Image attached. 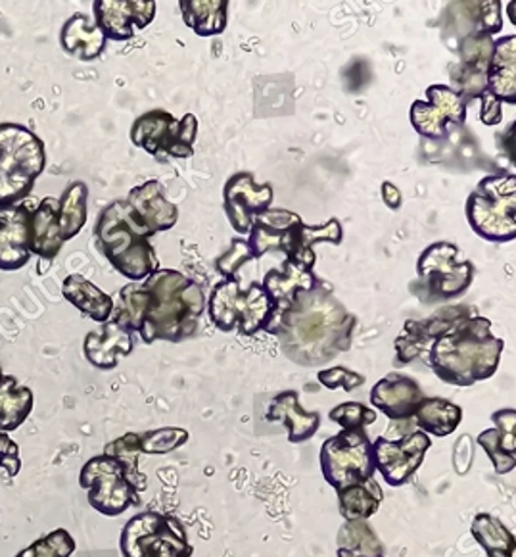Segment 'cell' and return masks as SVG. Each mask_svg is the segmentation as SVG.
Here are the masks:
<instances>
[{"label": "cell", "instance_id": "f35d334b", "mask_svg": "<svg viewBox=\"0 0 516 557\" xmlns=\"http://www.w3.org/2000/svg\"><path fill=\"white\" fill-rule=\"evenodd\" d=\"M104 454L124 461L127 469H129V479H131L133 486L137 488L139 494L140 491L147 488V476L140 475L139 471L140 444L137 433H129V435H124L114 443L108 444Z\"/></svg>", "mask_w": 516, "mask_h": 557}, {"label": "cell", "instance_id": "603a6c76", "mask_svg": "<svg viewBox=\"0 0 516 557\" xmlns=\"http://www.w3.org/2000/svg\"><path fill=\"white\" fill-rule=\"evenodd\" d=\"M482 97L498 104L516 102V35L493 42V54ZM480 97V99H482Z\"/></svg>", "mask_w": 516, "mask_h": 557}, {"label": "cell", "instance_id": "e575fe53", "mask_svg": "<svg viewBox=\"0 0 516 557\" xmlns=\"http://www.w3.org/2000/svg\"><path fill=\"white\" fill-rule=\"evenodd\" d=\"M385 498V492L375 476L365 483L352 484L348 488L338 491L340 500V513L345 521H367L377 513Z\"/></svg>", "mask_w": 516, "mask_h": 557}, {"label": "cell", "instance_id": "f6af8a7d", "mask_svg": "<svg viewBox=\"0 0 516 557\" xmlns=\"http://www.w3.org/2000/svg\"><path fill=\"white\" fill-rule=\"evenodd\" d=\"M382 198L386 205L390 206L392 210H398L402 206V193L393 185V183H382Z\"/></svg>", "mask_w": 516, "mask_h": 557}, {"label": "cell", "instance_id": "4316f807", "mask_svg": "<svg viewBox=\"0 0 516 557\" xmlns=\"http://www.w3.org/2000/svg\"><path fill=\"white\" fill-rule=\"evenodd\" d=\"M133 333L119 327L115 321L102 323L99 331H92L85 336L83 354L90 366L97 369H114L119 356H129L133 352Z\"/></svg>", "mask_w": 516, "mask_h": 557}, {"label": "cell", "instance_id": "836d02e7", "mask_svg": "<svg viewBox=\"0 0 516 557\" xmlns=\"http://www.w3.org/2000/svg\"><path fill=\"white\" fill-rule=\"evenodd\" d=\"M62 47L81 60H95L106 47V37L85 14H74L62 27Z\"/></svg>", "mask_w": 516, "mask_h": 557}, {"label": "cell", "instance_id": "6da1fadb", "mask_svg": "<svg viewBox=\"0 0 516 557\" xmlns=\"http://www.w3.org/2000/svg\"><path fill=\"white\" fill-rule=\"evenodd\" d=\"M505 343L492 333V321L470 306H451L423 321L410 320L395 341L398 360H420L443 383L473 386L493 377Z\"/></svg>", "mask_w": 516, "mask_h": 557}, {"label": "cell", "instance_id": "d6986e66", "mask_svg": "<svg viewBox=\"0 0 516 557\" xmlns=\"http://www.w3.org/2000/svg\"><path fill=\"white\" fill-rule=\"evenodd\" d=\"M423 398L425 394L417 381L402 373L386 375L370 391V404L392 421H411Z\"/></svg>", "mask_w": 516, "mask_h": 557}, {"label": "cell", "instance_id": "8d00e7d4", "mask_svg": "<svg viewBox=\"0 0 516 557\" xmlns=\"http://www.w3.org/2000/svg\"><path fill=\"white\" fill-rule=\"evenodd\" d=\"M470 531L488 557H515V534L492 513H478Z\"/></svg>", "mask_w": 516, "mask_h": 557}, {"label": "cell", "instance_id": "2e32d148", "mask_svg": "<svg viewBox=\"0 0 516 557\" xmlns=\"http://www.w3.org/2000/svg\"><path fill=\"white\" fill-rule=\"evenodd\" d=\"M35 208L37 202L27 198L0 206V271L22 270L32 260L29 235Z\"/></svg>", "mask_w": 516, "mask_h": 557}, {"label": "cell", "instance_id": "cb8c5ba5", "mask_svg": "<svg viewBox=\"0 0 516 557\" xmlns=\"http://www.w3.org/2000/svg\"><path fill=\"white\" fill-rule=\"evenodd\" d=\"M269 423H282L288 426V441L292 444L305 443L319 431L320 416L317 411L303 410L300 394L285 391L277 394L265 413Z\"/></svg>", "mask_w": 516, "mask_h": 557}, {"label": "cell", "instance_id": "9c48e42d", "mask_svg": "<svg viewBox=\"0 0 516 557\" xmlns=\"http://www.w3.org/2000/svg\"><path fill=\"white\" fill-rule=\"evenodd\" d=\"M320 471L337 492L373 479L377 468L367 431L353 429L327 438L320 448Z\"/></svg>", "mask_w": 516, "mask_h": 557}, {"label": "cell", "instance_id": "ab89813d", "mask_svg": "<svg viewBox=\"0 0 516 557\" xmlns=\"http://www.w3.org/2000/svg\"><path fill=\"white\" fill-rule=\"evenodd\" d=\"M75 548L77 544L74 536L67 533L66 529H56L52 533L45 534L32 546L22 549L16 557H70Z\"/></svg>", "mask_w": 516, "mask_h": 557}, {"label": "cell", "instance_id": "f546056e", "mask_svg": "<svg viewBox=\"0 0 516 557\" xmlns=\"http://www.w3.org/2000/svg\"><path fill=\"white\" fill-rule=\"evenodd\" d=\"M62 293L70 304H74L77 310H81L87 318L97 323H106L112 320L114 312V298L102 293L97 285H92L89 278L83 277L79 273L67 275Z\"/></svg>", "mask_w": 516, "mask_h": 557}, {"label": "cell", "instance_id": "5bb4252c", "mask_svg": "<svg viewBox=\"0 0 516 557\" xmlns=\"http://www.w3.org/2000/svg\"><path fill=\"white\" fill-rule=\"evenodd\" d=\"M427 99L411 104V123L418 135L427 139H445L450 127H460L467 122V102L450 85H430Z\"/></svg>", "mask_w": 516, "mask_h": 557}, {"label": "cell", "instance_id": "bcb514c9", "mask_svg": "<svg viewBox=\"0 0 516 557\" xmlns=\"http://www.w3.org/2000/svg\"><path fill=\"white\" fill-rule=\"evenodd\" d=\"M338 557H369V556H361V554H355V552H348V549L338 548ZM375 557H386V556H375Z\"/></svg>", "mask_w": 516, "mask_h": 557}, {"label": "cell", "instance_id": "8fae6325", "mask_svg": "<svg viewBox=\"0 0 516 557\" xmlns=\"http://www.w3.org/2000/svg\"><path fill=\"white\" fill-rule=\"evenodd\" d=\"M460 248L451 243H435L418 256V295L427 302L450 300L467 293L475 278V263L457 260Z\"/></svg>", "mask_w": 516, "mask_h": 557}, {"label": "cell", "instance_id": "f1b7e54d", "mask_svg": "<svg viewBox=\"0 0 516 557\" xmlns=\"http://www.w3.org/2000/svg\"><path fill=\"white\" fill-rule=\"evenodd\" d=\"M342 240H344V231H342V223L338 222L337 218H332L330 222L319 225V227H312L302 222L292 233L287 260L300 265L303 270L313 271V265H315L313 246L319 245V243L342 245Z\"/></svg>", "mask_w": 516, "mask_h": 557}, {"label": "cell", "instance_id": "30bf717a", "mask_svg": "<svg viewBox=\"0 0 516 557\" xmlns=\"http://www.w3.org/2000/svg\"><path fill=\"white\" fill-rule=\"evenodd\" d=\"M197 133V115L185 114L180 120H175L165 110H152L133 123L131 140L135 147L147 150L150 157L160 162H169L194 154Z\"/></svg>", "mask_w": 516, "mask_h": 557}, {"label": "cell", "instance_id": "ba28073f", "mask_svg": "<svg viewBox=\"0 0 516 557\" xmlns=\"http://www.w3.org/2000/svg\"><path fill=\"white\" fill-rule=\"evenodd\" d=\"M124 557H190L192 544L177 517L144 511L127 521L122 533Z\"/></svg>", "mask_w": 516, "mask_h": 557}, {"label": "cell", "instance_id": "83f0119b", "mask_svg": "<svg viewBox=\"0 0 516 557\" xmlns=\"http://www.w3.org/2000/svg\"><path fill=\"white\" fill-rule=\"evenodd\" d=\"M64 243L66 240L62 238L60 225H58V200L52 197L42 198L32 215V235H29L32 255L52 262L62 250Z\"/></svg>", "mask_w": 516, "mask_h": 557}, {"label": "cell", "instance_id": "4dcf8cb0", "mask_svg": "<svg viewBox=\"0 0 516 557\" xmlns=\"http://www.w3.org/2000/svg\"><path fill=\"white\" fill-rule=\"evenodd\" d=\"M461 421H463V410L457 404L445 398H427V396L418 401L417 411L413 418V423L418 431L438 438L453 435L461 425Z\"/></svg>", "mask_w": 516, "mask_h": 557}, {"label": "cell", "instance_id": "60d3db41", "mask_svg": "<svg viewBox=\"0 0 516 557\" xmlns=\"http://www.w3.org/2000/svg\"><path fill=\"white\" fill-rule=\"evenodd\" d=\"M189 431L179 426H164L139 435L140 454H169L189 443Z\"/></svg>", "mask_w": 516, "mask_h": 557}, {"label": "cell", "instance_id": "7bdbcfd3", "mask_svg": "<svg viewBox=\"0 0 516 557\" xmlns=\"http://www.w3.org/2000/svg\"><path fill=\"white\" fill-rule=\"evenodd\" d=\"M250 260H254V258L250 255L247 240L237 238V240H232L230 250H227V252L217 260V271H219L225 278H238V271H240L242 265H247Z\"/></svg>", "mask_w": 516, "mask_h": 557}, {"label": "cell", "instance_id": "d4e9b609", "mask_svg": "<svg viewBox=\"0 0 516 557\" xmlns=\"http://www.w3.org/2000/svg\"><path fill=\"white\" fill-rule=\"evenodd\" d=\"M493 429L478 436V444L492 459L498 475H507L516 466V410L495 411L492 416Z\"/></svg>", "mask_w": 516, "mask_h": 557}, {"label": "cell", "instance_id": "b9f144b4", "mask_svg": "<svg viewBox=\"0 0 516 557\" xmlns=\"http://www.w3.org/2000/svg\"><path fill=\"white\" fill-rule=\"evenodd\" d=\"M328 419L342 426V431H353V429H365V426L373 425L377 421V411L361 401H345V404L332 408L328 413Z\"/></svg>", "mask_w": 516, "mask_h": 557}, {"label": "cell", "instance_id": "d6a6232c", "mask_svg": "<svg viewBox=\"0 0 516 557\" xmlns=\"http://www.w3.org/2000/svg\"><path fill=\"white\" fill-rule=\"evenodd\" d=\"M179 7L185 24L198 37H214L227 27V0H180Z\"/></svg>", "mask_w": 516, "mask_h": 557}, {"label": "cell", "instance_id": "3957f363", "mask_svg": "<svg viewBox=\"0 0 516 557\" xmlns=\"http://www.w3.org/2000/svg\"><path fill=\"white\" fill-rule=\"evenodd\" d=\"M355 329L357 318L345 310L323 281L319 287L295 296L267 333L279 338L290 361L312 368L348 352Z\"/></svg>", "mask_w": 516, "mask_h": 557}, {"label": "cell", "instance_id": "ffe728a7", "mask_svg": "<svg viewBox=\"0 0 516 557\" xmlns=\"http://www.w3.org/2000/svg\"><path fill=\"white\" fill-rule=\"evenodd\" d=\"M302 223V218L288 210H267L260 213L252 223L250 238H248V248L254 260L267 255L270 250L288 252L290 238L295 227Z\"/></svg>", "mask_w": 516, "mask_h": 557}, {"label": "cell", "instance_id": "74e56055", "mask_svg": "<svg viewBox=\"0 0 516 557\" xmlns=\"http://www.w3.org/2000/svg\"><path fill=\"white\" fill-rule=\"evenodd\" d=\"M338 548L361 556H385V546L367 521H345L338 533Z\"/></svg>", "mask_w": 516, "mask_h": 557}, {"label": "cell", "instance_id": "52a82bcc", "mask_svg": "<svg viewBox=\"0 0 516 557\" xmlns=\"http://www.w3.org/2000/svg\"><path fill=\"white\" fill-rule=\"evenodd\" d=\"M467 220L478 237L490 243H511L516 238V177L488 175L465 205Z\"/></svg>", "mask_w": 516, "mask_h": 557}, {"label": "cell", "instance_id": "484cf974", "mask_svg": "<svg viewBox=\"0 0 516 557\" xmlns=\"http://www.w3.org/2000/svg\"><path fill=\"white\" fill-rule=\"evenodd\" d=\"M450 27L457 39L463 41L473 35H488L493 37L500 34L501 4L498 0L490 2H453L450 4Z\"/></svg>", "mask_w": 516, "mask_h": 557}, {"label": "cell", "instance_id": "e0dca14e", "mask_svg": "<svg viewBox=\"0 0 516 557\" xmlns=\"http://www.w3.org/2000/svg\"><path fill=\"white\" fill-rule=\"evenodd\" d=\"M95 25L112 41H129L137 29H144L156 16L154 0H97Z\"/></svg>", "mask_w": 516, "mask_h": 557}, {"label": "cell", "instance_id": "7402d4cb", "mask_svg": "<svg viewBox=\"0 0 516 557\" xmlns=\"http://www.w3.org/2000/svg\"><path fill=\"white\" fill-rule=\"evenodd\" d=\"M320 283L323 281L315 277L312 270H303L300 265L288 262V260H285L282 268L267 271L262 285L267 290L273 308H275L270 325H273V321L279 318L280 313L287 310L290 304L294 302L295 296L300 295L302 290H312V288L319 287Z\"/></svg>", "mask_w": 516, "mask_h": 557}, {"label": "cell", "instance_id": "8992f818", "mask_svg": "<svg viewBox=\"0 0 516 557\" xmlns=\"http://www.w3.org/2000/svg\"><path fill=\"white\" fill-rule=\"evenodd\" d=\"M273 310L262 283H250V287L242 288L240 278H223L207 302V313L223 333L238 331L242 335H255L267 331Z\"/></svg>", "mask_w": 516, "mask_h": 557}, {"label": "cell", "instance_id": "1f68e13d", "mask_svg": "<svg viewBox=\"0 0 516 557\" xmlns=\"http://www.w3.org/2000/svg\"><path fill=\"white\" fill-rule=\"evenodd\" d=\"M35 406V396L27 386L20 385V381L12 375H2L0 379V431L12 433L24 425L32 416Z\"/></svg>", "mask_w": 516, "mask_h": 557}, {"label": "cell", "instance_id": "5b68a950", "mask_svg": "<svg viewBox=\"0 0 516 557\" xmlns=\"http://www.w3.org/2000/svg\"><path fill=\"white\" fill-rule=\"evenodd\" d=\"M42 140L20 123H0V206L17 205L45 172Z\"/></svg>", "mask_w": 516, "mask_h": 557}, {"label": "cell", "instance_id": "44dd1931", "mask_svg": "<svg viewBox=\"0 0 516 557\" xmlns=\"http://www.w3.org/2000/svg\"><path fill=\"white\" fill-rule=\"evenodd\" d=\"M127 202L152 235L173 230L179 220V210L167 200L164 185L160 181H147L135 187L129 193Z\"/></svg>", "mask_w": 516, "mask_h": 557}, {"label": "cell", "instance_id": "277c9868", "mask_svg": "<svg viewBox=\"0 0 516 557\" xmlns=\"http://www.w3.org/2000/svg\"><path fill=\"white\" fill-rule=\"evenodd\" d=\"M154 237L133 212L127 200H114L99 215L95 225V243L108 262L124 277L140 283L160 270Z\"/></svg>", "mask_w": 516, "mask_h": 557}, {"label": "cell", "instance_id": "d590c367", "mask_svg": "<svg viewBox=\"0 0 516 557\" xmlns=\"http://www.w3.org/2000/svg\"><path fill=\"white\" fill-rule=\"evenodd\" d=\"M87 200H89V189L83 181H74L58 200V225L64 240L77 237L85 227L87 215H89Z\"/></svg>", "mask_w": 516, "mask_h": 557}, {"label": "cell", "instance_id": "ac0fdd59", "mask_svg": "<svg viewBox=\"0 0 516 557\" xmlns=\"http://www.w3.org/2000/svg\"><path fill=\"white\" fill-rule=\"evenodd\" d=\"M493 37L473 35L460 41L461 62L451 70V82L461 99H480L486 90V77L493 54Z\"/></svg>", "mask_w": 516, "mask_h": 557}, {"label": "cell", "instance_id": "9a60e30c", "mask_svg": "<svg viewBox=\"0 0 516 557\" xmlns=\"http://www.w3.org/2000/svg\"><path fill=\"white\" fill-rule=\"evenodd\" d=\"M223 202L230 227L237 231L238 235H248L255 218L270 210L273 187L269 183L255 185L252 173H237L227 181L223 189Z\"/></svg>", "mask_w": 516, "mask_h": 557}, {"label": "cell", "instance_id": "7a4b0ae2", "mask_svg": "<svg viewBox=\"0 0 516 557\" xmlns=\"http://www.w3.org/2000/svg\"><path fill=\"white\" fill-rule=\"evenodd\" d=\"M204 310V288L194 278L160 268L144 283H129L119 290L112 321L139 333L144 345L183 343L197 335Z\"/></svg>", "mask_w": 516, "mask_h": 557}, {"label": "cell", "instance_id": "ee69618b", "mask_svg": "<svg viewBox=\"0 0 516 557\" xmlns=\"http://www.w3.org/2000/svg\"><path fill=\"white\" fill-rule=\"evenodd\" d=\"M319 383L327 386L328 391L342 388L345 393H352L355 388L365 385V375L345 368L323 369L319 373Z\"/></svg>", "mask_w": 516, "mask_h": 557}, {"label": "cell", "instance_id": "7c38bea8", "mask_svg": "<svg viewBox=\"0 0 516 557\" xmlns=\"http://www.w3.org/2000/svg\"><path fill=\"white\" fill-rule=\"evenodd\" d=\"M81 488L89 492L90 508L106 517H117L139 502V492L129 479V469L114 456L89 459L79 475Z\"/></svg>", "mask_w": 516, "mask_h": 557}, {"label": "cell", "instance_id": "4fadbf2b", "mask_svg": "<svg viewBox=\"0 0 516 557\" xmlns=\"http://www.w3.org/2000/svg\"><path fill=\"white\" fill-rule=\"evenodd\" d=\"M411 421H403V431L390 426L385 436H378L373 443L375 468L390 486L410 483L432 446L430 436L418 429H411Z\"/></svg>", "mask_w": 516, "mask_h": 557}]
</instances>
